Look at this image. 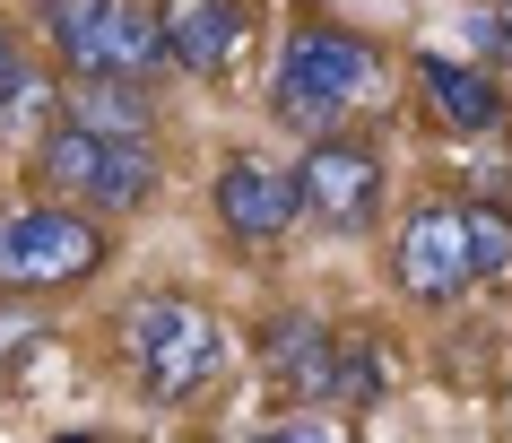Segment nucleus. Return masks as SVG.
<instances>
[{"label": "nucleus", "mask_w": 512, "mask_h": 443, "mask_svg": "<svg viewBox=\"0 0 512 443\" xmlns=\"http://www.w3.org/2000/svg\"><path fill=\"white\" fill-rule=\"evenodd\" d=\"M18 87H27V61H18V35L0 27V113L18 105Z\"/></svg>", "instance_id": "nucleus-14"}, {"label": "nucleus", "mask_w": 512, "mask_h": 443, "mask_svg": "<svg viewBox=\"0 0 512 443\" xmlns=\"http://www.w3.org/2000/svg\"><path fill=\"white\" fill-rule=\"evenodd\" d=\"M296 200L330 235H365L382 218V157L365 139H313V157L296 166Z\"/></svg>", "instance_id": "nucleus-6"}, {"label": "nucleus", "mask_w": 512, "mask_h": 443, "mask_svg": "<svg viewBox=\"0 0 512 443\" xmlns=\"http://www.w3.org/2000/svg\"><path fill=\"white\" fill-rule=\"evenodd\" d=\"M35 174L53 192L87 200V209H139L157 192V148L148 139H96V131H70L61 122L44 148H35Z\"/></svg>", "instance_id": "nucleus-4"}, {"label": "nucleus", "mask_w": 512, "mask_h": 443, "mask_svg": "<svg viewBox=\"0 0 512 443\" xmlns=\"http://www.w3.org/2000/svg\"><path fill=\"white\" fill-rule=\"evenodd\" d=\"M61 443H87V435H61Z\"/></svg>", "instance_id": "nucleus-18"}, {"label": "nucleus", "mask_w": 512, "mask_h": 443, "mask_svg": "<svg viewBox=\"0 0 512 443\" xmlns=\"http://www.w3.org/2000/svg\"><path fill=\"white\" fill-rule=\"evenodd\" d=\"M27 348H35V322H27V313H0V365L27 357Z\"/></svg>", "instance_id": "nucleus-16"}, {"label": "nucleus", "mask_w": 512, "mask_h": 443, "mask_svg": "<svg viewBox=\"0 0 512 443\" xmlns=\"http://www.w3.org/2000/svg\"><path fill=\"white\" fill-rule=\"evenodd\" d=\"M252 443H339V435H330L322 417H287V426H261Z\"/></svg>", "instance_id": "nucleus-15"}, {"label": "nucleus", "mask_w": 512, "mask_h": 443, "mask_svg": "<svg viewBox=\"0 0 512 443\" xmlns=\"http://www.w3.org/2000/svg\"><path fill=\"white\" fill-rule=\"evenodd\" d=\"M469 44H486V53H512V27H504V18H469Z\"/></svg>", "instance_id": "nucleus-17"}, {"label": "nucleus", "mask_w": 512, "mask_h": 443, "mask_svg": "<svg viewBox=\"0 0 512 443\" xmlns=\"http://www.w3.org/2000/svg\"><path fill=\"white\" fill-rule=\"evenodd\" d=\"M217 226L235 235V244H278L287 226L304 218V200H296V174H278L270 157H235V166L217 174Z\"/></svg>", "instance_id": "nucleus-8"}, {"label": "nucleus", "mask_w": 512, "mask_h": 443, "mask_svg": "<svg viewBox=\"0 0 512 443\" xmlns=\"http://www.w3.org/2000/svg\"><path fill=\"white\" fill-rule=\"evenodd\" d=\"M157 105L139 79H79L70 87V131H96V139H148Z\"/></svg>", "instance_id": "nucleus-12"}, {"label": "nucleus", "mask_w": 512, "mask_h": 443, "mask_svg": "<svg viewBox=\"0 0 512 443\" xmlns=\"http://www.w3.org/2000/svg\"><path fill=\"white\" fill-rule=\"evenodd\" d=\"M261 357H270V374L296 400H330V383H339V339H330V322H304V313H287V322H270L261 331Z\"/></svg>", "instance_id": "nucleus-10"}, {"label": "nucleus", "mask_w": 512, "mask_h": 443, "mask_svg": "<svg viewBox=\"0 0 512 443\" xmlns=\"http://www.w3.org/2000/svg\"><path fill=\"white\" fill-rule=\"evenodd\" d=\"M391 278H400L417 305H452V296H469V287H478L460 200H434V209H417V218L400 226V261H391Z\"/></svg>", "instance_id": "nucleus-7"}, {"label": "nucleus", "mask_w": 512, "mask_h": 443, "mask_svg": "<svg viewBox=\"0 0 512 443\" xmlns=\"http://www.w3.org/2000/svg\"><path fill=\"white\" fill-rule=\"evenodd\" d=\"M278 113L296 122V131L330 139V122L348 105H365L374 96V44L348 27H322V18H304L296 35H287V53H278Z\"/></svg>", "instance_id": "nucleus-1"}, {"label": "nucleus", "mask_w": 512, "mask_h": 443, "mask_svg": "<svg viewBox=\"0 0 512 443\" xmlns=\"http://www.w3.org/2000/svg\"><path fill=\"white\" fill-rule=\"evenodd\" d=\"M157 53L174 61V70L217 79V70L243 53V0H165L157 9Z\"/></svg>", "instance_id": "nucleus-9"}, {"label": "nucleus", "mask_w": 512, "mask_h": 443, "mask_svg": "<svg viewBox=\"0 0 512 443\" xmlns=\"http://www.w3.org/2000/svg\"><path fill=\"white\" fill-rule=\"evenodd\" d=\"M53 9V44L70 61V79H139L157 70V18L131 0H44Z\"/></svg>", "instance_id": "nucleus-3"}, {"label": "nucleus", "mask_w": 512, "mask_h": 443, "mask_svg": "<svg viewBox=\"0 0 512 443\" xmlns=\"http://www.w3.org/2000/svg\"><path fill=\"white\" fill-rule=\"evenodd\" d=\"M105 261V235L79 209H18L0 218V287H79Z\"/></svg>", "instance_id": "nucleus-5"}, {"label": "nucleus", "mask_w": 512, "mask_h": 443, "mask_svg": "<svg viewBox=\"0 0 512 443\" xmlns=\"http://www.w3.org/2000/svg\"><path fill=\"white\" fill-rule=\"evenodd\" d=\"M417 87H426V105L443 113V131H495L504 122V87L486 79V70H460L452 53H417Z\"/></svg>", "instance_id": "nucleus-11"}, {"label": "nucleus", "mask_w": 512, "mask_h": 443, "mask_svg": "<svg viewBox=\"0 0 512 443\" xmlns=\"http://www.w3.org/2000/svg\"><path fill=\"white\" fill-rule=\"evenodd\" d=\"M460 226H469V270H478V278H504L512 270V218H504V209H486V200H469Z\"/></svg>", "instance_id": "nucleus-13"}, {"label": "nucleus", "mask_w": 512, "mask_h": 443, "mask_svg": "<svg viewBox=\"0 0 512 443\" xmlns=\"http://www.w3.org/2000/svg\"><path fill=\"white\" fill-rule=\"evenodd\" d=\"M122 357H131L148 400H191L226 365V339H217V322L191 296H139L122 313Z\"/></svg>", "instance_id": "nucleus-2"}]
</instances>
